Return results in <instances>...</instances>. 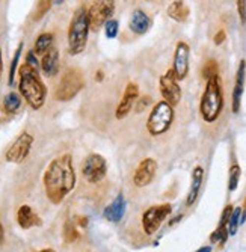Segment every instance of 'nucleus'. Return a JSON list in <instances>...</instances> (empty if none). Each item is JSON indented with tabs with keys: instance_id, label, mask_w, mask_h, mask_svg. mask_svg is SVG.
Returning <instances> with one entry per match:
<instances>
[{
	"instance_id": "1",
	"label": "nucleus",
	"mask_w": 246,
	"mask_h": 252,
	"mask_svg": "<svg viewBox=\"0 0 246 252\" xmlns=\"http://www.w3.org/2000/svg\"><path fill=\"white\" fill-rule=\"evenodd\" d=\"M44 190L52 204H61L68 193L73 192L77 183L73 156L65 153L49 163L46 172L42 175Z\"/></svg>"
},
{
	"instance_id": "2",
	"label": "nucleus",
	"mask_w": 246,
	"mask_h": 252,
	"mask_svg": "<svg viewBox=\"0 0 246 252\" xmlns=\"http://www.w3.org/2000/svg\"><path fill=\"white\" fill-rule=\"evenodd\" d=\"M18 94L33 110H39L47 101V86L42 82L39 71L29 65L18 66Z\"/></svg>"
},
{
	"instance_id": "3",
	"label": "nucleus",
	"mask_w": 246,
	"mask_h": 252,
	"mask_svg": "<svg viewBox=\"0 0 246 252\" xmlns=\"http://www.w3.org/2000/svg\"><path fill=\"white\" fill-rule=\"evenodd\" d=\"M91 32V23H89L88 17V8L86 6H79L68 25V33H66V50L68 55L77 56L82 55L86 49L88 44V36Z\"/></svg>"
},
{
	"instance_id": "4",
	"label": "nucleus",
	"mask_w": 246,
	"mask_h": 252,
	"mask_svg": "<svg viewBox=\"0 0 246 252\" xmlns=\"http://www.w3.org/2000/svg\"><path fill=\"white\" fill-rule=\"evenodd\" d=\"M223 109V89L222 80L217 76H213L207 80L206 89L199 101V115L206 123H215L222 113Z\"/></svg>"
},
{
	"instance_id": "5",
	"label": "nucleus",
	"mask_w": 246,
	"mask_h": 252,
	"mask_svg": "<svg viewBox=\"0 0 246 252\" xmlns=\"http://www.w3.org/2000/svg\"><path fill=\"white\" fill-rule=\"evenodd\" d=\"M174 118H175L174 106H171L165 100H160L154 104L153 110L150 112L147 120V131L151 136H162L171 128Z\"/></svg>"
},
{
	"instance_id": "6",
	"label": "nucleus",
	"mask_w": 246,
	"mask_h": 252,
	"mask_svg": "<svg viewBox=\"0 0 246 252\" xmlns=\"http://www.w3.org/2000/svg\"><path fill=\"white\" fill-rule=\"evenodd\" d=\"M85 88V76L79 70V68H66L63 71L56 91H55V98L61 103L71 101L80 91Z\"/></svg>"
},
{
	"instance_id": "7",
	"label": "nucleus",
	"mask_w": 246,
	"mask_h": 252,
	"mask_svg": "<svg viewBox=\"0 0 246 252\" xmlns=\"http://www.w3.org/2000/svg\"><path fill=\"white\" fill-rule=\"evenodd\" d=\"M106 174H107V162L101 154L91 153L85 157L82 163V175L88 183L97 185V183L104 180Z\"/></svg>"
},
{
	"instance_id": "8",
	"label": "nucleus",
	"mask_w": 246,
	"mask_h": 252,
	"mask_svg": "<svg viewBox=\"0 0 246 252\" xmlns=\"http://www.w3.org/2000/svg\"><path fill=\"white\" fill-rule=\"evenodd\" d=\"M172 207L171 204H160V205H153V207L147 209L142 215V228L147 236H153L157 233L163 220L171 215Z\"/></svg>"
},
{
	"instance_id": "9",
	"label": "nucleus",
	"mask_w": 246,
	"mask_h": 252,
	"mask_svg": "<svg viewBox=\"0 0 246 252\" xmlns=\"http://www.w3.org/2000/svg\"><path fill=\"white\" fill-rule=\"evenodd\" d=\"M115 14V0H94L88 8V17L91 23V29L98 31L104 23Z\"/></svg>"
},
{
	"instance_id": "10",
	"label": "nucleus",
	"mask_w": 246,
	"mask_h": 252,
	"mask_svg": "<svg viewBox=\"0 0 246 252\" xmlns=\"http://www.w3.org/2000/svg\"><path fill=\"white\" fill-rule=\"evenodd\" d=\"M32 145H33V136L28 131L20 133L18 137L11 144V147L8 148V151L5 154L6 162L15 163V165L23 163L32 150Z\"/></svg>"
},
{
	"instance_id": "11",
	"label": "nucleus",
	"mask_w": 246,
	"mask_h": 252,
	"mask_svg": "<svg viewBox=\"0 0 246 252\" xmlns=\"http://www.w3.org/2000/svg\"><path fill=\"white\" fill-rule=\"evenodd\" d=\"M189 59H190V47L184 41H178L174 52V61H172V73L175 79L180 82L184 80L189 74Z\"/></svg>"
},
{
	"instance_id": "12",
	"label": "nucleus",
	"mask_w": 246,
	"mask_h": 252,
	"mask_svg": "<svg viewBox=\"0 0 246 252\" xmlns=\"http://www.w3.org/2000/svg\"><path fill=\"white\" fill-rule=\"evenodd\" d=\"M160 94L166 103L171 106H177L182 101V88L178 85V80L175 79L172 70H168L159 80Z\"/></svg>"
},
{
	"instance_id": "13",
	"label": "nucleus",
	"mask_w": 246,
	"mask_h": 252,
	"mask_svg": "<svg viewBox=\"0 0 246 252\" xmlns=\"http://www.w3.org/2000/svg\"><path fill=\"white\" fill-rule=\"evenodd\" d=\"M139 98V86L136 83H127L125 89H124V94L115 109V118L117 120H124L125 117H128V113L131 112L133 106L136 104Z\"/></svg>"
},
{
	"instance_id": "14",
	"label": "nucleus",
	"mask_w": 246,
	"mask_h": 252,
	"mask_svg": "<svg viewBox=\"0 0 246 252\" xmlns=\"http://www.w3.org/2000/svg\"><path fill=\"white\" fill-rule=\"evenodd\" d=\"M155 172H157V162L150 157L144 158L133 174V185L136 188H147L154 180Z\"/></svg>"
},
{
	"instance_id": "15",
	"label": "nucleus",
	"mask_w": 246,
	"mask_h": 252,
	"mask_svg": "<svg viewBox=\"0 0 246 252\" xmlns=\"http://www.w3.org/2000/svg\"><path fill=\"white\" fill-rule=\"evenodd\" d=\"M153 25L150 15L142 9H135L128 20V29L136 35H145Z\"/></svg>"
},
{
	"instance_id": "16",
	"label": "nucleus",
	"mask_w": 246,
	"mask_h": 252,
	"mask_svg": "<svg viewBox=\"0 0 246 252\" xmlns=\"http://www.w3.org/2000/svg\"><path fill=\"white\" fill-rule=\"evenodd\" d=\"M125 207H127V202H125V198L123 193H118L117 198L112 201L107 207L104 209L103 212V216L106 220L112 222V223H118L121 222V219L124 218V213H125Z\"/></svg>"
},
{
	"instance_id": "17",
	"label": "nucleus",
	"mask_w": 246,
	"mask_h": 252,
	"mask_svg": "<svg viewBox=\"0 0 246 252\" xmlns=\"http://www.w3.org/2000/svg\"><path fill=\"white\" fill-rule=\"evenodd\" d=\"M39 63H41L42 74L46 77H49V79L55 77L59 73V50L55 47V45L46 55L41 56Z\"/></svg>"
},
{
	"instance_id": "18",
	"label": "nucleus",
	"mask_w": 246,
	"mask_h": 252,
	"mask_svg": "<svg viewBox=\"0 0 246 252\" xmlns=\"http://www.w3.org/2000/svg\"><path fill=\"white\" fill-rule=\"evenodd\" d=\"M17 223L23 230H31L33 226H41L42 220L41 218L33 212L31 205H21L17 212Z\"/></svg>"
},
{
	"instance_id": "19",
	"label": "nucleus",
	"mask_w": 246,
	"mask_h": 252,
	"mask_svg": "<svg viewBox=\"0 0 246 252\" xmlns=\"http://www.w3.org/2000/svg\"><path fill=\"white\" fill-rule=\"evenodd\" d=\"M245 77H246V62L242 59L236 73V83L233 89V112L237 113L240 110V101L243 95V89H245Z\"/></svg>"
},
{
	"instance_id": "20",
	"label": "nucleus",
	"mask_w": 246,
	"mask_h": 252,
	"mask_svg": "<svg viewBox=\"0 0 246 252\" xmlns=\"http://www.w3.org/2000/svg\"><path fill=\"white\" fill-rule=\"evenodd\" d=\"M203 180H204V169L201 166H196L192 172V183H190V189L187 193L186 205H193L195 201L198 199L201 186H203Z\"/></svg>"
},
{
	"instance_id": "21",
	"label": "nucleus",
	"mask_w": 246,
	"mask_h": 252,
	"mask_svg": "<svg viewBox=\"0 0 246 252\" xmlns=\"http://www.w3.org/2000/svg\"><path fill=\"white\" fill-rule=\"evenodd\" d=\"M168 15L177 23H184L190 15V9L184 3V0H174L168 6Z\"/></svg>"
},
{
	"instance_id": "22",
	"label": "nucleus",
	"mask_w": 246,
	"mask_h": 252,
	"mask_svg": "<svg viewBox=\"0 0 246 252\" xmlns=\"http://www.w3.org/2000/svg\"><path fill=\"white\" fill-rule=\"evenodd\" d=\"M53 41H55V33L52 32H44L39 33L35 39L33 44V52L36 56H44L52 47H53Z\"/></svg>"
},
{
	"instance_id": "23",
	"label": "nucleus",
	"mask_w": 246,
	"mask_h": 252,
	"mask_svg": "<svg viewBox=\"0 0 246 252\" xmlns=\"http://www.w3.org/2000/svg\"><path fill=\"white\" fill-rule=\"evenodd\" d=\"M21 106H23V98L15 91H11V93H8L3 97L2 107L6 115H14V113H17L21 109Z\"/></svg>"
},
{
	"instance_id": "24",
	"label": "nucleus",
	"mask_w": 246,
	"mask_h": 252,
	"mask_svg": "<svg viewBox=\"0 0 246 252\" xmlns=\"http://www.w3.org/2000/svg\"><path fill=\"white\" fill-rule=\"evenodd\" d=\"M240 219H242V207L233 209L231 216L228 219V225H227L228 236H236L237 234V230L240 226Z\"/></svg>"
},
{
	"instance_id": "25",
	"label": "nucleus",
	"mask_w": 246,
	"mask_h": 252,
	"mask_svg": "<svg viewBox=\"0 0 246 252\" xmlns=\"http://www.w3.org/2000/svg\"><path fill=\"white\" fill-rule=\"evenodd\" d=\"M21 53H23V42L18 44V47H17L14 58H12V62H11V66H9V80H8L9 85H14V79H15V73L18 71V63H20Z\"/></svg>"
},
{
	"instance_id": "26",
	"label": "nucleus",
	"mask_w": 246,
	"mask_h": 252,
	"mask_svg": "<svg viewBox=\"0 0 246 252\" xmlns=\"http://www.w3.org/2000/svg\"><path fill=\"white\" fill-rule=\"evenodd\" d=\"M77 239H79V231H77L76 225L71 220H66L63 223V240L66 243H73Z\"/></svg>"
},
{
	"instance_id": "27",
	"label": "nucleus",
	"mask_w": 246,
	"mask_h": 252,
	"mask_svg": "<svg viewBox=\"0 0 246 252\" xmlns=\"http://www.w3.org/2000/svg\"><path fill=\"white\" fill-rule=\"evenodd\" d=\"M104 35H106V38L107 39H114V38H117L118 36V33H120V23H118V20H115V18H110V20H107L106 23H104Z\"/></svg>"
},
{
	"instance_id": "28",
	"label": "nucleus",
	"mask_w": 246,
	"mask_h": 252,
	"mask_svg": "<svg viewBox=\"0 0 246 252\" xmlns=\"http://www.w3.org/2000/svg\"><path fill=\"white\" fill-rule=\"evenodd\" d=\"M52 5H53V0H39L35 9V14H33V20L39 21L41 18H44V15L52 9Z\"/></svg>"
},
{
	"instance_id": "29",
	"label": "nucleus",
	"mask_w": 246,
	"mask_h": 252,
	"mask_svg": "<svg viewBox=\"0 0 246 252\" xmlns=\"http://www.w3.org/2000/svg\"><path fill=\"white\" fill-rule=\"evenodd\" d=\"M240 175H242V169L239 165H233L230 168V177H228V189L230 192H234L239 186V181H240Z\"/></svg>"
},
{
	"instance_id": "30",
	"label": "nucleus",
	"mask_w": 246,
	"mask_h": 252,
	"mask_svg": "<svg viewBox=\"0 0 246 252\" xmlns=\"http://www.w3.org/2000/svg\"><path fill=\"white\" fill-rule=\"evenodd\" d=\"M227 239H228V230H227V226H217L216 230L212 233V236H210V242L212 243H220V245H223L227 242Z\"/></svg>"
},
{
	"instance_id": "31",
	"label": "nucleus",
	"mask_w": 246,
	"mask_h": 252,
	"mask_svg": "<svg viewBox=\"0 0 246 252\" xmlns=\"http://www.w3.org/2000/svg\"><path fill=\"white\" fill-rule=\"evenodd\" d=\"M217 74H219V65H217V62L213 61V59L207 61L206 65L203 66V77H204L206 80H209L210 77L217 76Z\"/></svg>"
},
{
	"instance_id": "32",
	"label": "nucleus",
	"mask_w": 246,
	"mask_h": 252,
	"mask_svg": "<svg viewBox=\"0 0 246 252\" xmlns=\"http://www.w3.org/2000/svg\"><path fill=\"white\" fill-rule=\"evenodd\" d=\"M26 65L32 66L33 70H38V71L41 70V63H39L38 56L35 55L33 50H29V52H28V55H26Z\"/></svg>"
},
{
	"instance_id": "33",
	"label": "nucleus",
	"mask_w": 246,
	"mask_h": 252,
	"mask_svg": "<svg viewBox=\"0 0 246 252\" xmlns=\"http://www.w3.org/2000/svg\"><path fill=\"white\" fill-rule=\"evenodd\" d=\"M233 205H227L225 209L222 212V216H220V220H219V225L217 226H227L228 225V219L231 216V212H233Z\"/></svg>"
},
{
	"instance_id": "34",
	"label": "nucleus",
	"mask_w": 246,
	"mask_h": 252,
	"mask_svg": "<svg viewBox=\"0 0 246 252\" xmlns=\"http://www.w3.org/2000/svg\"><path fill=\"white\" fill-rule=\"evenodd\" d=\"M237 14L242 25H246V0H237Z\"/></svg>"
},
{
	"instance_id": "35",
	"label": "nucleus",
	"mask_w": 246,
	"mask_h": 252,
	"mask_svg": "<svg viewBox=\"0 0 246 252\" xmlns=\"http://www.w3.org/2000/svg\"><path fill=\"white\" fill-rule=\"evenodd\" d=\"M151 104V97H142V98H138V106H136V112L138 113H141V112H144L148 106Z\"/></svg>"
},
{
	"instance_id": "36",
	"label": "nucleus",
	"mask_w": 246,
	"mask_h": 252,
	"mask_svg": "<svg viewBox=\"0 0 246 252\" xmlns=\"http://www.w3.org/2000/svg\"><path fill=\"white\" fill-rule=\"evenodd\" d=\"M225 39H227V33H225V31H217V33L215 35V38H213V41H215V44L216 45H220L222 42H225Z\"/></svg>"
},
{
	"instance_id": "37",
	"label": "nucleus",
	"mask_w": 246,
	"mask_h": 252,
	"mask_svg": "<svg viewBox=\"0 0 246 252\" xmlns=\"http://www.w3.org/2000/svg\"><path fill=\"white\" fill-rule=\"evenodd\" d=\"M3 240H5V230H3V225L0 223V245L3 243Z\"/></svg>"
},
{
	"instance_id": "38",
	"label": "nucleus",
	"mask_w": 246,
	"mask_h": 252,
	"mask_svg": "<svg viewBox=\"0 0 246 252\" xmlns=\"http://www.w3.org/2000/svg\"><path fill=\"white\" fill-rule=\"evenodd\" d=\"M3 74V58H2V49H0V79Z\"/></svg>"
},
{
	"instance_id": "39",
	"label": "nucleus",
	"mask_w": 246,
	"mask_h": 252,
	"mask_svg": "<svg viewBox=\"0 0 246 252\" xmlns=\"http://www.w3.org/2000/svg\"><path fill=\"white\" fill-rule=\"evenodd\" d=\"M195 252H212V246H203V248H199Z\"/></svg>"
},
{
	"instance_id": "40",
	"label": "nucleus",
	"mask_w": 246,
	"mask_h": 252,
	"mask_svg": "<svg viewBox=\"0 0 246 252\" xmlns=\"http://www.w3.org/2000/svg\"><path fill=\"white\" fill-rule=\"evenodd\" d=\"M79 225L80 226H86L88 225V219L86 218H79Z\"/></svg>"
},
{
	"instance_id": "41",
	"label": "nucleus",
	"mask_w": 246,
	"mask_h": 252,
	"mask_svg": "<svg viewBox=\"0 0 246 252\" xmlns=\"http://www.w3.org/2000/svg\"><path fill=\"white\" fill-rule=\"evenodd\" d=\"M97 82H101L103 80V71H97Z\"/></svg>"
},
{
	"instance_id": "42",
	"label": "nucleus",
	"mask_w": 246,
	"mask_h": 252,
	"mask_svg": "<svg viewBox=\"0 0 246 252\" xmlns=\"http://www.w3.org/2000/svg\"><path fill=\"white\" fill-rule=\"evenodd\" d=\"M180 219H182V215H180V216H178V218H175V219H172V220L169 222V225H174V223H177V222H178V220H180Z\"/></svg>"
},
{
	"instance_id": "43",
	"label": "nucleus",
	"mask_w": 246,
	"mask_h": 252,
	"mask_svg": "<svg viewBox=\"0 0 246 252\" xmlns=\"http://www.w3.org/2000/svg\"><path fill=\"white\" fill-rule=\"evenodd\" d=\"M38 252H56V251L52 249V248H46V249H41V251H38Z\"/></svg>"
},
{
	"instance_id": "44",
	"label": "nucleus",
	"mask_w": 246,
	"mask_h": 252,
	"mask_svg": "<svg viewBox=\"0 0 246 252\" xmlns=\"http://www.w3.org/2000/svg\"><path fill=\"white\" fill-rule=\"evenodd\" d=\"M148 2H151V0H148Z\"/></svg>"
}]
</instances>
